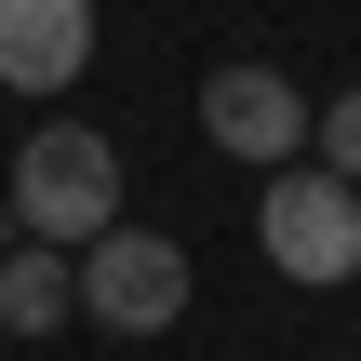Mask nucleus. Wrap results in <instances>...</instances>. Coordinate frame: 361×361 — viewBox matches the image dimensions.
I'll return each instance as SVG.
<instances>
[{"label": "nucleus", "mask_w": 361, "mask_h": 361, "mask_svg": "<svg viewBox=\"0 0 361 361\" xmlns=\"http://www.w3.org/2000/svg\"><path fill=\"white\" fill-rule=\"evenodd\" d=\"M94 67V0H0V80L13 94H67Z\"/></svg>", "instance_id": "39448f33"}, {"label": "nucleus", "mask_w": 361, "mask_h": 361, "mask_svg": "<svg viewBox=\"0 0 361 361\" xmlns=\"http://www.w3.org/2000/svg\"><path fill=\"white\" fill-rule=\"evenodd\" d=\"M80 308V255L67 241H0V322L13 335H54Z\"/></svg>", "instance_id": "423d86ee"}, {"label": "nucleus", "mask_w": 361, "mask_h": 361, "mask_svg": "<svg viewBox=\"0 0 361 361\" xmlns=\"http://www.w3.org/2000/svg\"><path fill=\"white\" fill-rule=\"evenodd\" d=\"M308 147H322V161H335V174H348V188H361V94H335V107L308 121Z\"/></svg>", "instance_id": "0eeeda50"}, {"label": "nucleus", "mask_w": 361, "mask_h": 361, "mask_svg": "<svg viewBox=\"0 0 361 361\" xmlns=\"http://www.w3.org/2000/svg\"><path fill=\"white\" fill-rule=\"evenodd\" d=\"M27 241H107L121 228V147L94 134V121H40L27 147H13V201H0Z\"/></svg>", "instance_id": "f257e3e1"}, {"label": "nucleus", "mask_w": 361, "mask_h": 361, "mask_svg": "<svg viewBox=\"0 0 361 361\" xmlns=\"http://www.w3.org/2000/svg\"><path fill=\"white\" fill-rule=\"evenodd\" d=\"M255 241H268V268L281 281H308V295H335L361 268V188L335 161H281L268 174V201H255Z\"/></svg>", "instance_id": "f03ea898"}, {"label": "nucleus", "mask_w": 361, "mask_h": 361, "mask_svg": "<svg viewBox=\"0 0 361 361\" xmlns=\"http://www.w3.org/2000/svg\"><path fill=\"white\" fill-rule=\"evenodd\" d=\"M308 121H322V107H308L281 67H214V80H201V134H214L228 161H268V174H281V161L308 147Z\"/></svg>", "instance_id": "20e7f679"}, {"label": "nucleus", "mask_w": 361, "mask_h": 361, "mask_svg": "<svg viewBox=\"0 0 361 361\" xmlns=\"http://www.w3.org/2000/svg\"><path fill=\"white\" fill-rule=\"evenodd\" d=\"M80 308L107 335H174L188 322V255L161 228H107V241H80Z\"/></svg>", "instance_id": "7ed1b4c3"}]
</instances>
